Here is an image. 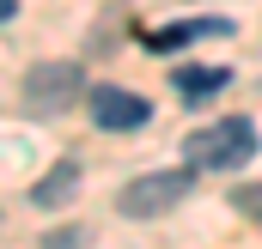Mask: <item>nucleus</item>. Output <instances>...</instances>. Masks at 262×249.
<instances>
[{"mask_svg":"<svg viewBox=\"0 0 262 249\" xmlns=\"http://www.w3.org/2000/svg\"><path fill=\"white\" fill-rule=\"evenodd\" d=\"M73 194H79V164H73V158H61L43 183L31 188V207H49V213H55V207H67Z\"/></svg>","mask_w":262,"mask_h":249,"instance_id":"5","label":"nucleus"},{"mask_svg":"<svg viewBox=\"0 0 262 249\" xmlns=\"http://www.w3.org/2000/svg\"><path fill=\"white\" fill-rule=\"evenodd\" d=\"M250 158H256V122L250 116H226L213 128H195L183 146L189 170H244Z\"/></svg>","mask_w":262,"mask_h":249,"instance_id":"1","label":"nucleus"},{"mask_svg":"<svg viewBox=\"0 0 262 249\" xmlns=\"http://www.w3.org/2000/svg\"><path fill=\"white\" fill-rule=\"evenodd\" d=\"M189 177H195V170H146V177L122 183L116 207H122L128 219H165V213L189 194Z\"/></svg>","mask_w":262,"mask_h":249,"instance_id":"2","label":"nucleus"},{"mask_svg":"<svg viewBox=\"0 0 262 249\" xmlns=\"http://www.w3.org/2000/svg\"><path fill=\"white\" fill-rule=\"evenodd\" d=\"M171 79H177V91H183V97H213V91H226V79H232V73H226V67H177Z\"/></svg>","mask_w":262,"mask_h":249,"instance_id":"6","label":"nucleus"},{"mask_svg":"<svg viewBox=\"0 0 262 249\" xmlns=\"http://www.w3.org/2000/svg\"><path fill=\"white\" fill-rule=\"evenodd\" d=\"M85 116H92V128H104V134H134V128H146L152 104L140 91H128V85H92Z\"/></svg>","mask_w":262,"mask_h":249,"instance_id":"3","label":"nucleus"},{"mask_svg":"<svg viewBox=\"0 0 262 249\" xmlns=\"http://www.w3.org/2000/svg\"><path fill=\"white\" fill-rule=\"evenodd\" d=\"M232 201H238V207H244V213H262V188H238V194H232Z\"/></svg>","mask_w":262,"mask_h":249,"instance_id":"7","label":"nucleus"},{"mask_svg":"<svg viewBox=\"0 0 262 249\" xmlns=\"http://www.w3.org/2000/svg\"><path fill=\"white\" fill-rule=\"evenodd\" d=\"M12 12H18V0H0V24H6V18H12Z\"/></svg>","mask_w":262,"mask_h":249,"instance_id":"8","label":"nucleus"},{"mask_svg":"<svg viewBox=\"0 0 262 249\" xmlns=\"http://www.w3.org/2000/svg\"><path fill=\"white\" fill-rule=\"evenodd\" d=\"M73 97H79V67L73 61H43V67L25 73V104H31V116H61Z\"/></svg>","mask_w":262,"mask_h":249,"instance_id":"4","label":"nucleus"}]
</instances>
